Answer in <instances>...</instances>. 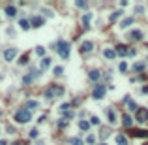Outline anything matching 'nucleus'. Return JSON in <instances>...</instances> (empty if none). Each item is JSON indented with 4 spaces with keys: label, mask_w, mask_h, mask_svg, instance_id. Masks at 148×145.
<instances>
[{
    "label": "nucleus",
    "mask_w": 148,
    "mask_h": 145,
    "mask_svg": "<svg viewBox=\"0 0 148 145\" xmlns=\"http://www.w3.org/2000/svg\"><path fill=\"white\" fill-rule=\"evenodd\" d=\"M32 119V113L28 111L26 108H21V109H17V113H15V121L19 122V124H26L28 121Z\"/></svg>",
    "instance_id": "f257e3e1"
},
{
    "label": "nucleus",
    "mask_w": 148,
    "mask_h": 145,
    "mask_svg": "<svg viewBox=\"0 0 148 145\" xmlns=\"http://www.w3.org/2000/svg\"><path fill=\"white\" fill-rule=\"evenodd\" d=\"M54 49L58 51V55L62 57V59H69V43L67 41H64V40H60L56 45H53Z\"/></svg>",
    "instance_id": "f03ea898"
},
{
    "label": "nucleus",
    "mask_w": 148,
    "mask_h": 145,
    "mask_svg": "<svg viewBox=\"0 0 148 145\" xmlns=\"http://www.w3.org/2000/svg\"><path fill=\"white\" fill-rule=\"evenodd\" d=\"M64 94V89L62 87H56V85H53V87H49L47 91L43 92V96L47 100H51V98H54V96H62Z\"/></svg>",
    "instance_id": "7ed1b4c3"
},
{
    "label": "nucleus",
    "mask_w": 148,
    "mask_h": 145,
    "mask_svg": "<svg viewBox=\"0 0 148 145\" xmlns=\"http://www.w3.org/2000/svg\"><path fill=\"white\" fill-rule=\"evenodd\" d=\"M135 121L139 122V124H146V122H148V109L146 108H139V109H137V113H135Z\"/></svg>",
    "instance_id": "20e7f679"
},
{
    "label": "nucleus",
    "mask_w": 148,
    "mask_h": 145,
    "mask_svg": "<svg viewBox=\"0 0 148 145\" xmlns=\"http://www.w3.org/2000/svg\"><path fill=\"white\" fill-rule=\"evenodd\" d=\"M40 72H41V70H38V68H32V70H30V74H26V76L22 77V83H24V85H30V83L34 81V79H36L38 76H40Z\"/></svg>",
    "instance_id": "39448f33"
},
{
    "label": "nucleus",
    "mask_w": 148,
    "mask_h": 145,
    "mask_svg": "<svg viewBox=\"0 0 148 145\" xmlns=\"http://www.w3.org/2000/svg\"><path fill=\"white\" fill-rule=\"evenodd\" d=\"M105 92H107V91H105L103 85H96L94 87V92H92V98H94V100H101L105 96Z\"/></svg>",
    "instance_id": "423d86ee"
},
{
    "label": "nucleus",
    "mask_w": 148,
    "mask_h": 145,
    "mask_svg": "<svg viewBox=\"0 0 148 145\" xmlns=\"http://www.w3.org/2000/svg\"><path fill=\"white\" fill-rule=\"evenodd\" d=\"M143 38H144L143 30H131V32H128V40H131V41H141Z\"/></svg>",
    "instance_id": "0eeeda50"
},
{
    "label": "nucleus",
    "mask_w": 148,
    "mask_h": 145,
    "mask_svg": "<svg viewBox=\"0 0 148 145\" xmlns=\"http://www.w3.org/2000/svg\"><path fill=\"white\" fill-rule=\"evenodd\" d=\"M15 57H17V49H15V47H9V49L4 51V60H6V62L15 60Z\"/></svg>",
    "instance_id": "6e6552de"
},
{
    "label": "nucleus",
    "mask_w": 148,
    "mask_h": 145,
    "mask_svg": "<svg viewBox=\"0 0 148 145\" xmlns=\"http://www.w3.org/2000/svg\"><path fill=\"white\" fill-rule=\"evenodd\" d=\"M122 124H124L126 128H131V124H133V119H131L130 113H124V115H122Z\"/></svg>",
    "instance_id": "1a4fd4ad"
},
{
    "label": "nucleus",
    "mask_w": 148,
    "mask_h": 145,
    "mask_svg": "<svg viewBox=\"0 0 148 145\" xmlns=\"http://www.w3.org/2000/svg\"><path fill=\"white\" fill-rule=\"evenodd\" d=\"M130 132H131V136H135V138H148V132L139 130V128H130Z\"/></svg>",
    "instance_id": "9d476101"
},
{
    "label": "nucleus",
    "mask_w": 148,
    "mask_h": 145,
    "mask_svg": "<svg viewBox=\"0 0 148 145\" xmlns=\"http://www.w3.org/2000/svg\"><path fill=\"white\" fill-rule=\"evenodd\" d=\"M131 70H133V72H137V74H143L144 70H146V62H137V64H133V66H131Z\"/></svg>",
    "instance_id": "9b49d317"
},
{
    "label": "nucleus",
    "mask_w": 148,
    "mask_h": 145,
    "mask_svg": "<svg viewBox=\"0 0 148 145\" xmlns=\"http://www.w3.org/2000/svg\"><path fill=\"white\" fill-rule=\"evenodd\" d=\"M92 49H94V43H92V41H83V45H81V53H90Z\"/></svg>",
    "instance_id": "f8f14e48"
},
{
    "label": "nucleus",
    "mask_w": 148,
    "mask_h": 145,
    "mask_svg": "<svg viewBox=\"0 0 148 145\" xmlns=\"http://www.w3.org/2000/svg\"><path fill=\"white\" fill-rule=\"evenodd\" d=\"M114 140H116V145H130V143H128V138L124 136V134H116Z\"/></svg>",
    "instance_id": "ddd939ff"
},
{
    "label": "nucleus",
    "mask_w": 148,
    "mask_h": 145,
    "mask_svg": "<svg viewBox=\"0 0 148 145\" xmlns=\"http://www.w3.org/2000/svg\"><path fill=\"white\" fill-rule=\"evenodd\" d=\"M103 57H105V59H109V60H114V59H116V51H114V49H105L103 51Z\"/></svg>",
    "instance_id": "4468645a"
},
{
    "label": "nucleus",
    "mask_w": 148,
    "mask_h": 145,
    "mask_svg": "<svg viewBox=\"0 0 148 145\" xmlns=\"http://www.w3.org/2000/svg\"><path fill=\"white\" fill-rule=\"evenodd\" d=\"M88 77H90V81H98L99 77H101V74H99V70H90Z\"/></svg>",
    "instance_id": "2eb2a0df"
},
{
    "label": "nucleus",
    "mask_w": 148,
    "mask_h": 145,
    "mask_svg": "<svg viewBox=\"0 0 148 145\" xmlns=\"http://www.w3.org/2000/svg\"><path fill=\"white\" fill-rule=\"evenodd\" d=\"M107 119L111 124H116V113H114V109H107Z\"/></svg>",
    "instance_id": "dca6fc26"
},
{
    "label": "nucleus",
    "mask_w": 148,
    "mask_h": 145,
    "mask_svg": "<svg viewBox=\"0 0 148 145\" xmlns=\"http://www.w3.org/2000/svg\"><path fill=\"white\" fill-rule=\"evenodd\" d=\"M126 104H128V109H130V111H135V113H137V109H139V108H137V104H135L133 100H130L128 96H126Z\"/></svg>",
    "instance_id": "f3484780"
},
{
    "label": "nucleus",
    "mask_w": 148,
    "mask_h": 145,
    "mask_svg": "<svg viewBox=\"0 0 148 145\" xmlns=\"http://www.w3.org/2000/svg\"><path fill=\"white\" fill-rule=\"evenodd\" d=\"M6 15H8V17H15V15H17V8H15V6H8V8H6Z\"/></svg>",
    "instance_id": "a211bd4d"
},
{
    "label": "nucleus",
    "mask_w": 148,
    "mask_h": 145,
    "mask_svg": "<svg viewBox=\"0 0 148 145\" xmlns=\"http://www.w3.org/2000/svg\"><path fill=\"white\" fill-rule=\"evenodd\" d=\"M114 51H116V55L124 57V55H128V51H130V49H128L126 45H116V49H114Z\"/></svg>",
    "instance_id": "6ab92c4d"
},
{
    "label": "nucleus",
    "mask_w": 148,
    "mask_h": 145,
    "mask_svg": "<svg viewBox=\"0 0 148 145\" xmlns=\"http://www.w3.org/2000/svg\"><path fill=\"white\" fill-rule=\"evenodd\" d=\"M51 66V59H47V57H45V59H41V64H40V70L41 72H43V70H47Z\"/></svg>",
    "instance_id": "aec40b11"
},
{
    "label": "nucleus",
    "mask_w": 148,
    "mask_h": 145,
    "mask_svg": "<svg viewBox=\"0 0 148 145\" xmlns=\"http://www.w3.org/2000/svg\"><path fill=\"white\" fill-rule=\"evenodd\" d=\"M19 25H21V28L22 30H30V21H28V19H21V21H19Z\"/></svg>",
    "instance_id": "412c9836"
},
{
    "label": "nucleus",
    "mask_w": 148,
    "mask_h": 145,
    "mask_svg": "<svg viewBox=\"0 0 148 145\" xmlns=\"http://www.w3.org/2000/svg\"><path fill=\"white\" fill-rule=\"evenodd\" d=\"M30 25H32V27H41V25H43V19H41V17H32L30 19Z\"/></svg>",
    "instance_id": "4be33fe9"
},
{
    "label": "nucleus",
    "mask_w": 148,
    "mask_h": 145,
    "mask_svg": "<svg viewBox=\"0 0 148 145\" xmlns=\"http://www.w3.org/2000/svg\"><path fill=\"white\" fill-rule=\"evenodd\" d=\"M38 106H40V104H38L36 100H28V102H26V109H28V111H32V109H38Z\"/></svg>",
    "instance_id": "5701e85b"
},
{
    "label": "nucleus",
    "mask_w": 148,
    "mask_h": 145,
    "mask_svg": "<svg viewBox=\"0 0 148 145\" xmlns=\"http://www.w3.org/2000/svg\"><path fill=\"white\" fill-rule=\"evenodd\" d=\"M90 21H92V13H85L83 15V25H85L86 28L90 27Z\"/></svg>",
    "instance_id": "b1692460"
},
{
    "label": "nucleus",
    "mask_w": 148,
    "mask_h": 145,
    "mask_svg": "<svg viewBox=\"0 0 148 145\" xmlns=\"http://www.w3.org/2000/svg\"><path fill=\"white\" fill-rule=\"evenodd\" d=\"M120 17H122V11L118 9V11H114V13H112L111 17H109V21H111V23H114V21H118Z\"/></svg>",
    "instance_id": "393cba45"
},
{
    "label": "nucleus",
    "mask_w": 148,
    "mask_h": 145,
    "mask_svg": "<svg viewBox=\"0 0 148 145\" xmlns=\"http://www.w3.org/2000/svg\"><path fill=\"white\" fill-rule=\"evenodd\" d=\"M131 25H133V17H128V19H124V21H122L120 27H122V28H128V27H131Z\"/></svg>",
    "instance_id": "a878e982"
},
{
    "label": "nucleus",
    "mask_w": 148,
    "mask_h": 145,
    "mask_svg": "<svg viewBox=\"0 0 148 145\" xmlns=\"http://www.w3.org/2000/svg\"><path fill=\"white\" fill-rule=\"evenodd\" d=\"M79 128L88 132V130H90V122H88V121H79Z\"/></svg>",
    "instance_id": "bb28decb"
},
{
    "label": "nucleus",
    "mask_w": 148,
    "mask_h": 145,
    "mask_svg": "<svg viewBox=\"0 0 148 145\" xmlns=\"http://www.w3.org/2000/svg\"><path fill=\"white\" fill-rule=\"evenodd\" d=\"M38 136H40V132H38V128H32V130L28 132V138H30V140H36Z\"/></svg>",
    "instance_id": "cd10ccee"
},
{
    "label": "nucleus",
    "mask_w": 148,
    "mask_h": 145,
    "mask_svg": "<svg viewBox=\"0 0 148 145\" xmlns=\"http://www.w3.org/2000/svg\"><path fill=\"white\" fill-rule=\"evenodd\" d=\"M69 143H71V145H85V141H83L81 138H71V140H69Z\"/></svg>",
    "instance_id": "c85d7f7f"
},
{
    "label": "nucleus",
    "mask_w": 148,
    "mask_h": 145,
    "mask_svg": "<svg viewBox=\"0 0 148 145\" xmlns=\"http://www.w3.org/2000/svg\"><path fill=\"white\" fill-rule=\"evenodd\" d=\"M36 55H38V57H43V59H45V47H36Z\"/></svg>",
    "instance_id": "c756f323"
},
{
    "label": "nucleus",
    "mask_w": 148,
    "mask_h": 145,
    "mask_svg": "<svg viewBox=\"0 0 148 145\" xmlns=\"http://www.w3.org/2000/svg\"><path fill=\"white\" fill-rule=\"evenodd\" d=\"M53 72H54V76H58V77H60V76L64 74V68H62V66H56V68H54Z\"/></svg>",
    "instance_id": "7c9ffc66"
},
{
    "label": "nucleus",
    "mask_w": 148,
    "mask_h": 145,
    "mask_svg": "<svg viewBox=\"0 0 148 145\" xmlns=\"http://www.w3.org/2000/svg\"><path fill=\"white\" fill-rule=\"evenodd\" d=\"M26 62H28V55H22L21 59H19V64H21V66H24Z\"/></svg>",
    "instance_id": "2f4dec72"
},
{
    "label": "nucleus",
    "mask_w": 148,
    "mask_h": 145,
    "mask_svg": "<svg viewBox=\"0 0 148 145\" xmlns=\"http://www.w3.org/2000/svg\"><path fill=\"white\" fill-rule=\"evenodd\" d=\"M69 108H71V104H62V106H60V111L66 113V111H69Z\"/></svg>",
    "instance_id": "473e14b6"
},
{
    "label": "nucleus",
    "mask_w": 148,
    "mask_h": 145,
    "mask_svg": "<svg viewBox=\"0 0 148 145\" xmlns=\"http://www.w3.org/2000/svg\"><path fill=\"white\" fill-rule=\"evenodd\" d=\"M118 70H120V72H128V62H120Z\"/></svg>",
    "instance_id": "72a5a7b5"
},
{
    "label": "nucleus",
    "mask_w": 148,
    "mask_h": 145,
    "mask_svg": "<svg viewBox=\"0 0 148 145\" xmlns=\"http://www.w3.org/2000/svg\"><path fill=\"white\" fill-rule=\"evenodd\" d=\"M75 6H77V8H86V2H85V0H77Z\"/></svg>",
    "instance_id": "f704fd0d"
},
{
    "label": "nucleus",
    "mask_w": 148,
    "mask_h": 145,
    "mask_svg": "<svg viewBox=\"0 0 148 145\" xmlns=\"http://www.w3.org/2000/svg\"><path fill=\"white\" fill-rule=\"evenodd\" d=\"M64 126H67V121L66 119H60L58 121V128H64Z\"/></svg>",
    "instance_id": "c9c22d12"
},
{
    "label": "nucleus",
    "mask_w": 148,
    "mask_h": 145,
    "mask_svg": "<svg viewBox=\"0 0 148 145\" xmlns=\"http://www.w3.org/2000/svg\"><path fill=\"white\" fill-rule=\"evenodd\" d=\"M99 136H101V138H107V136H109V130H107V128H101V132H99Z\"/></svg>",
    "instance_id": "e433bc0d"
},
{
    "label": "nucleus",
    "mask_w": 148,
    "mask_h": 145,
    "mask_svg": "<svg viewBox=\"0 0 148 145\" xmlns=\"http://www.w3.org/2000/svg\"><path fill=\"white\" fill-rule=\"evenodd\" d=\"M86 143L94 145V143H96V138H94V136H88V138H86Z\"/></svg>",
    "instance_id": "4c0bfd02"
},
{
    "label": "nucleus",
    "mask_w": 148,
    "mask_h": 145,
    "mask_svg": "<svg viewBox=\"0 0 148 145\" xmlns=\"http://www.w3.org/2000/svg\"><path fill=\"white\" fill-rule=\"evenodd\" d=\"M90 124H99V119L98 117H92V119H90Z\"/></svg>",
    "instance_id": "58836bf2"
},
{
    "label": "nucleus",
    "mask_w": 148,
    "mask_h": 145,
    "mask_svg": "<svg viewBox=\"0 0 148 145\" xmlns=\"http://www.w3.org/2000/svg\"><path fill=\"white\" fill-rule=\"evenodd\" d=\"M143 11H144L143 6H137V8H135V13H143Z\"/></svg>",
    "instance_id": "ea45409f"
},
{
    "label": "nucleus",
    "mask_w": 148,
    "mask_h": 145,
    "mask_svg": "<svg viewBox=\"0 0 148 145\" xmlns=\"http://www.w3.org/2000/svg\"><path fill=\"white\" fill-rule=\"evenodd\" d=\"M128 55H130V57H135V55H137V51H135V49H133V47H131V49H130V51H128Z\"/></svg>",
    "instance_id": "a19ab883"
},
{
    "label": "nucleus",
    "mask_w": 148,
    "mask_h": 145,
    "mask_svg": "<svg viewBox=\"0 0 148 145\" xmlns=\"http://www.w3.org/2000/svg\"><path fill=\"white\" fill-rule=\"evenodd\" d=\"M141 92H143V94H148V87H143V89H141Z\"/></svg>",
    "instance_id": "79ce46f5"
},
{
    "label": "nucleus",
    "mask_w": 148,
    "mask_h": 145,
    "mask_svg": "<svg viewBox=\"0 0 148 145\" xmlns=\"http://www.w3.org/2000/svg\"><path fill=\"white\" fill-rule=\"evenodd\" d=\"M0 145H8V141H6V140H0Z\"/></svg>",
    "instance_id": "37998d69"
},
{
    "label": "nucleus",
    "mask_w": 148,
    "mask_h": 145,
    "mask_svg": "<svg viewBox=\"0 0 148 145\" xmlns=\"http://www.w3.org/2000/svg\"><path fill=\"white\" fill-rule=\"evenodd\" d=\"M11 145H22V143H21V141H13V143H11Z\"/></svg>",
    "instance_id": "c03bdc74"
},
{
    "label": "nucleus",
    "mask_w": 148,
    "mask_h": 145,
    "mask_svg": "<svg viewBox=\"0 0 148 145\" xmlns=\"http://www.w3.org/2000/svg\"><path fill=\"white\" fill-rule=\"evenodd\" d=\"M36 145H45V143H41V141H40V143H36Z\"/></svg>",
    "instance_id": "a18cd8bd"
},
{
    "label": "nucleus",
    "mask_w": 148,
    "mask_h": 145,
    "mask_svg": "<svg viewBox=\"0 0 148 145\" xmlns=\"http://www.w3.org/2000/svg\"><path fill=\"white\" fill-rule=\"evenodd\" d=\"M99 145H107V143H99Z\"/></svg>",
    "instance_id": "49530a36"
},
{
    "label": "nucleus",
    "mask_w": 148,
    "mask_h": 145,
    "mask_svg": "<svg viewBox=\"0 0 148 145\" xmlns=\"http://www.w3.org/2000/svg\"><path fill=\"white\" fill-rule=\"evenodd\" d=\"M144 145H148V143H144Z\"/></svg>",
    "instance_id": "de8ad7c7"
}]
</instances>
